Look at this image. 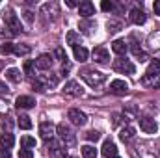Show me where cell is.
<instances>
[{
	"label": "cell",
	"instance_id": "1",
	"mask_svg": "<svg viewBox=\"0 0 160 158\" xmlns=\"http://www.w3.org/2000/svg\"><path fill=\"white\" fill-rule=\"evenodd\" d=\"M2 19H4V22H6V26L11 30V34H19V32L22 30V26H21V21L17 19L15 11H13L11 7H6V9L2 11Z\"/></svg>",
	"mask_w": 160,
	"mask_h": 158
},
{
	"label": "cell",
	"instance_id": "2",
	"mask_svg": "<svg viewBox=\"0 0 160 158\" xmlns=\"http://www.w3.org/2000/svg\"><path fill=\"white\" fill-rule=\"evenodd\" d=\"M80 75H82V78L88 82L89 87H101L106 82V75L101 73V71H89L88 69V71H82Z\"/></svg>",
	"mask_w": 160,
	"mask_h": 158
},
{
	"label": "cell",
	"instance_id": "3",
	"mask_svg": "<svg viewBox=\"0 0 160 158\" xmlns=\"http://www.w3.org/2000/svg\"><path fill=\"white\" fill-rule=\"evenodd\" d=\"M114 71H118V73H127V75H134L136 73V67H134V63L130 62V60H127V58H119V60H116L114 62Z\"/></svg>",
	"mask_w": 160,
	"mask_h": 158
},
{
	"label": "cell",
	"instance_id": "4",
	"mask_svg": "<svg viewBox=\"0 0 160 158\" xmlns=\"http://www.w3.org/2000/svg\"><path fill=\"white\" fill-rule=\"evenodd\" d=\"M56 132L60 134V138H62L67 145H73V143H75V132L71 130V126H69V125L60 123V125L56 126Z\"/></svg>",
	"mask_w": 160,
	"mask_h": 158
},
{
	"label": "cell",
	"instance_id": "5",
	"mask_svg": "<svg viewBox=\"0 0 160 158\" xmlns=\"http://www.w3.org/2000/svg\"><path fill=\"white\" fill-rule=\"evenodd\" d=\"M54 132H56V126L50 121H43L39 125V136L43 140H47V141L54 140Z\"/></svg>",
	"mask_w": 160,
	"mask_h": 158
},
{
	"label": "cell",
	"instance_id": "6",
	"mask_svg": "<svg viewBox=\"0 0 160 158\" xmlns=\"http://www.w3.org/2000/svg\"><path fill=\"white\" fill-rule=\"evenodd\" d=\"M138 121H140V128H142L145 134H155V132L158 130V125H157V121L153 117H147V116H145V117H140Z\"/></svg>",
	"mask_w": 160,
	"mask_h": 158
},
{
	"label": "cell",
	"instance_id": "7",
	"mask_svg": "<svg viewBox=\"0 0 160 158\" xmlns=\"http://www.w3.org/2000/svg\"><path fill=\"white\" fill-rule=\"evenodd\" d=\"M67 119H69L73 125H77V126H84V125L88 123V116H86L84 112L77 110V108L69 110V114H67Z\"/></svg>",
	"mask_w": 160,
	"mask_h": 158
},
{
	"label": "cell",
	"instance_id": "8",
	"mask_svg": "<svg viewBox=\"0 0 160 158\" xmlns=\"http://www.w3.org/2000/svg\"><path fill=\"white\" fill-rule=\"evenodd\" d=\"M128 21L132 22V24H145V21H147V15L140 9V7H132L130 9V13H128Z\"/></svg>",
	"mask_w": 160,
	"mask_h": 158
},
{
	"label": "cell",
	"instance_id": "9",
	"mask_svg": "<svg viewBox=\"0 0 160 158\" xmlns=\"http://www.w3.org/2000/svg\"><path fill=\"white\" fill-rule=\"evenodd\" d=\"M63 93H65V95H71V97H80L84 91H82V87H80V84L77 80H69V82H65V86H63Z\"/></svg>",
	"mask_w": 160,
	"mask_h": 158
},
{
	"label": "cell",
	"instance_id": "10",
	"mask_svg": "<svg viewBox=\"0 0 160 158\" xmlns=\"http://www.w3.org/2000/svg\"><path fill=\"white\" fill-rule=\"evenodd\" d=\"M110 91L114 93V95H127V91H128V84L125 82V80H112L110 82Z\"/></svg>",
	"mask_w": 160,
	"mask_h": 158
},
{
	"label": "cell",
	"instance_id": "11",
	"mask_svg": "<svg viewBox=\"0 0 160 158\" xmlns=\"http://www.w3.org/2000/svg\"><path fill=\"white\" fill-rule=\"evenodd\" d=\"M140 84L143 86V87H149V89H155V87H160V77L158 75H143L142 80H140Z\"/></svg>",
	"mask_w": 160,
	"mask_h": 158
},
{
	"label": "cell",
	"instance_id": "12",
	"mask_svg": "<svg viewBox=\"0 0 160 158\" xmlns=\"http://www.w3.org/2000/svg\"><path fill=\"white\" fill-rule=\"evenodd\" d=\"M15 106L21 108V110H30V108L36 106V99L30 97V95H21V97L15 101Z\"/></svg>",
	"mask_w": 160,
	"mask_h": 158
},
{
	"label": "cell",
	"instance_id": "13",
	"mask_svg": "<svg viewBox=\"0 0 160 158\" xmlns=\"http://www.w3.org/2000/svg\"><path fill=\"white\" fill-rule=\"evenodd\" d=\"M93 60L97 62V63H108V60H110V54H108V50L104 48V47H95L93 48Z\"/></svg>",
	"mask_w": 160,
	"mask_h": 158
},
{
	"label": "cell",
	"instance_id": "14",
	"mask_svg": "<svg viewBox=\"0 0 160 158\" xmlns=\"http://www.w3.org/2000/svg\"><path fill=\"white\" fill-rule=\"evenodd\" d=\"M78 11L84 19H89L91 15H95V6H93L89 0H84V2L78 4Z\"/></svg>",
	"mask_w": 160,
	"mask_h": 158
},
{
	"label": "cell",
	"instance_id": "15",
	"mask_svg": "<svg viewBox=\"0 0 160 158\" xmlns=\"http://www.w3.org/2000/svg\"><path fill=\"white\" fill-rule=\"evenodd\" d=\"M101 153H102V156H104V158H114V156H118V147H116V143H114V141L106 140V141L102 143Z\"/></svg>",
	"mask_w": 160,
	"mask_h": 158
},
{
	"label": "cell",
	"instance_id": "16",
	"mask_svg": "<svg viewBox=\"0 0 160 158\" xmlns=\"http://www.w3.org/2000/svg\"><path fill=\"white\" fill-rule=\"evenodd\" d=\"M36 67L41 69V71H47L52 67V56L50 54H41L39 58L36 60Z\"/></svg>",
	"mask_w": 160,
	"mask_h": 158
},
{
	"label": "cell",
	"instance_id": "17",
	"mask_svg": "<svg viewBox=\"0 0 160 158\" xmlns=\"http://www.w3.org/2000/svg\"><path fill=\"white\" fill-rule=\"evenodd\" d=\"M134 136H136V130H134L132 126H125V128H121V132H119V140L121 141H125V143L132 141Z\"/></svg>",
	"mask_w": 160,
	"mask_h": 158
},
{
	"label": "cell",
	"instance_id": "18",
	"mask_svg": "<svg viewBox=\"0 0 160 158\" xmlns=\"http://www.w3.org/2000/svg\"><path fill=\"white\" fill-rule=\"evenodd\" d=\"M0 143H2V147H4V149H11V147H13V143H15L13 134H11V132H4V134H0Z\"/></svg>",
	"mask_w": 160,
	"mask_h": 158
},
{
	"label": "cell",
	"instance_id": "19",
	"mask_svg": "<svg viewBox=\"0 0 160 158\" xmlns=\"http://www.w3.org/2000/svg\"><path fill=\"white\" fill-rule=\"evenodd\" d=\"M6 78L9 80V82H13V84H19L21 78H22V75H21V71H19V69L11 67V69H8V71H6Z\"/></svg>",
	"mask_w": 160,
	"mask_h": 158
},
{
	"label": "cell",
	"instance_id": "20",
	"mask_svg": "<svg viewBox=\"0 0 160 158\" xmlns=\"http://www.w3.org/2000/svg\"><path fill=\"white\" fill-rule=\"evenodd\" d=\"M47 149L50 151V153H54V156H58V158H62L63 156V151H62V145L56 141V140H50L48 143H47Z\"/></svg>",
	"mask_w": 160,
	"mask_h": 158
},
{
	"label": "cell",
	"instance_id": "21",
	"mask_svg": "<svg viewBox=\"0 0 160 158\" xmlns=\"http://www.w3.org/2000/svg\"><path fill=\"white\" fill-rule=\"evenodd\" d=\"M112 50H114L116 54L123 56V54H127V50H128V45H127L125 41L118 39V41H114V43H112Z\"/></svg>",
	"mask_w": 160,
	"mask_h": 158
},
{
	"label": "cell",
	"instance_id": "22",
	"mask_svg": "<svg viewBox=\"0 0 160 158\" xmlns=\"http://www.w3.org/2000/svg\"><path fill=\"white\" fill-rule=\"evenodd\" d=\"M73 54H75V60H78V62H86L88 60V48L82 47V45L73 48Z\"/></svg>",
	"mask_w": 160,
	"mask_h": 158
},
{
	"label": "cell",
	"instance_id": "23",
	"mask_svg": "<svg viewBox=\"0 0 160 158\" xmlns=\"http://www.w3.org/2000/svg\"><path fill=\"white\" fill-rule=\"evenodd\" d=\"M95 26H97V24H95L93 21H88V19H84V21L80 22V30H82L86 36H89V34L95 30Z\"/></svg>",
	"mask_w": 160,
	"mask_h": 158
},
{
	"label": "cell",
	"instance_id": "24",
	"mask_svg": "<svg viewBox=\"0 0 160 158\" xmlns=\"http://www.w3.org/2000/svg\"><path fill=\"white\" fill-rule=\"evenodd\" d=\"M30 50H32V47L26 45V43H19V45H15V48H13V52H15L17 56H26V54H30Z\"/></svg>",
	"mask_w": 160,
	"mask_h": 158
},
{
	"label": "cell",
	"instance_id": "25",
	"mask_svg": "<svg viewBox=\"0 0 160 158\" xmlns=\"http://www.w3.org/2000/svg\"><path fill=\"white\" fill-rule=\"evenodd\" d=\"M106 28H108L110 34H116V32H119L121 28H123V22H121V21H116V19H112V21L106 22Z\"/></svg>",
	"mask_w": 160,
	"mask_h": 158
},
{
	"label": "cell",
	"instance_id": "26",
	"mask_svg": "<svg viewBox=\"0 0 160 158\" xmlns=\"http://www.w3.org/2000/svg\"><path fill=\"white\" fill-rule=\"evenodd\" d=\"M67 45H71L73 48L80 45V36L75 32V30H69V34H67Z\"/></svg>",
	"mask_w": 160,
	"mask_h": 158
},
{
	"label": "cell",
	"instance_id": "27",
	"mask_svg": "<svg viewBox=\"0 0 160 158\" xmlns=\"http://www.w3.org/2000/svg\"><path fill=\"white\" fill-rule=\"evenodd\" d=\"M21 147H22V149H32V147H36V138H32V136H22V138H21Z\"/></svg>",
	"mask_w": 160,
	"mask_h": 158
},
{
	"label": "cell",
	"instance_id": "28",
	"mask_svg": "<svg viewBox=\"0 0 160 158\" xmlns=\"http://www.w3.org/2000/svg\"><path fill=\"white\" fill-rule=\"evenodd\" d=\"M82 156L84 158H97V149L91 145H84L82 147Z\"/></svg>",
	"mask_w": 160,
	"mask_h": 158
},
{
	"label": "cell",
	"instance_id": "29",
	"mask_svg": "<svg viewBox=\"0 0 160 158\" xmlns=\"http://www.w3.org/2000/svg\"><path fill=\"white\" fill-rule=\"evenodd\" d=\"M149 47L155 48V50H158L160 48V32H155V34L149 36Z\"/></svg>",
	"mask_w": 160,
	"mask_h": 158
},
{
	"label": "cell",
	"instance_id": "30",
	"mask_svg": "<svg viewBox=\"0 0 160 158\" xmlns=\"http://www.w3.org/2000/svg\"><path fill=\"white\" fill-rule=\"evenodd\" d=\"M147 75H160V60H153L147 67Z\"/></svg>",
	"mask_w": 160,
	"mask_h": 158
},
{
	"label": "cell",
	"instance_id": "31",
	"mask_svg": "<svg viewBox=\"0 0 160 158\" xmlns=\"http://www.w3.org/2000/svg\"><path fill=\"white\" fill-rule=\"evenodd\" d=\"M17 125L21 126V128H24V130H28V128H32V121L28 116H19V121H17Z\"/></svg>",
	"mask_w": 160,
	"mask_h": 158
},
{
	"label": "cell",
	"instance_id": "32",
	"mask_svg": "<svg viewBox=\"0 0 160 158\" xmlns=\"http://www.w3.org/2000/svg\"><path fill=\"white\" fill-rule=\"evenodd\" d=\"M13 48H15V45H13V43H4V45L0 47V54L8 56V54H11V52H13Z\"/></svg>",
	"mask_w": 160,
	"mask_h": 158
},
{
	"label": "cell",
	"instance_id": "33",
	"mask_svg": "<svg viewBox=\"0 0 160 158\" xmlns=\"http://www.w3.org/2000/svg\"><path fill=\"white\" fill-rule=\"evenodd\" d=\"M132 52H134V56H138V58H140V62H145V60H147V56H145V54L142 52V48H140V47H138L136 43L132 45Z\"/></svg>",
	"mask_w": 160,
	"mask_h": 158
},
{
	"label": "cell",
	"instance_id": "34",
	"mask_svg": "<svg viewBox=\"0 0 160 158\" xmlns=\"http://www.w3.org/2000/svg\"><path fill=\"white\" fill-rule=\"evenodd\" d=\"M88 141H97L99 138H101V134L97 132V130H89V132H86V136H84Z\"/></svg>",
	"mask_w": 160,
	"mask_h": 158
},
{
	"label": "cell",
	"instance_id": "35",
	"mask_svg": "<svg viewBox=\"0 0 160 158\" xmlns=\"http://www.w3.org/2000/svg\"><path fill=\"white\" fill-rule=\"evenodd\" d=\"M32 87H34L38 93H43V91L47 89V87H45V84H43L41 80H34V82H32Z\"/></svg>",
	"mask_w": 160,
	"mask_h": 158
},
{
	"label": "cell",
	"instance_id": "36",
	"mask_svg": "<svg viewBox=\"0 0 160 158\" xmlns=\"http://www.w3.org/2000/svg\"><path fill=\"white\" fill-rule=\"evenodd\" d=\"M101 9H102V11H112V9H114V2H110V0H102Z\"/></svg>",
	"mask_w": 160,
	"mask_h": 158
},
{
	"label": "cell",
	"instance_id": "37",
	"mask_svg": "<svg viewBox=\"0 0 160 158\" xmlns=\"http://www.w3.org/2000/svg\"><path fill=\"white\" fill-rule=\"evenodd\" d=\"M19 158H34L32 149H21L19 151Z\"/></svg>",
	"mask_w": 160,
	"mask_h": 158
},
{
	"label": "cell",
	"instance_id": "38",
	"mask_svg": "<svg viewBox=\"0 0 160 158\" xmlns=\"http://www.w3.org/2000/svg\"><path fill=\"white\" fill-rule=\"evenodd\" d=\"M54 54H56V58H58V60H62V62H67V56H65L63 48H56V50H54Z\"/></svg>",
	"mask_w": 160,
	"mask_h": 158
},
{
	"label": "cell",
	"instance_id": "39",
	"mask_svg": "<svg viewBox=\"0 0 160 158\" xmlns=\"http://www.w3.org/2000/svg\"><path fill=\"white\" fill-rule=\"evenodd\" d=\"M24 73H26V75H34V65H32L30 62L24 63Z\"/></svg>",
	"mask_w": 160,
	"mask_h": 158
},
{
	"label": "cell",
	"instance_id": "40",
	"mask_svg": "<svg viewBox=\"0 0 160 158\" xmlns=\"http://www.w3.org/2000/svg\"><path fill=\"white\" fill-rule=\"evenodd\" d=\"M0 158H11L9 149H4V147H0Z\"/></svg>",
	"mask_w": 160,
	"mask_h": 158
},
{
	"label": "cell",
	"instance_id": "41",
	"mask_svg": "<svg viewBox=\"0 0 160 158\" xmlns=\"http://www.w3.org/2000/svg\"><path fill=\"white\" fill-rule=\"evenodd\" d=\"M47 82H48L50 86H56V84H58V77H56V75H52V77H48V78H47Z\"/></svg>",
	"mask_w": 160,
	"mask_h": 158
},
{
	"label": "cell",
	"instance_id": "42",
	"mask_svg": "<svg viewBox=\"0 0 160 158\" xmlns=\"http://www.w3.org/2000/svg\"><path fill=\"white\" fill-rule=\"evenodd\" d=\"M112 119H114V121H112V123H114V126H118V125L121 123V116H119V114H114Z\"/></svg>",
	"mask_w": 160,
	"mask_h": 158
},
{
	"label": "cell",
	"instance_id": "43",
	"mask_svg": "<svg viewBox=\"0 0 160 158\" xmlns=\"http://www.w3.org/2000/svg\"><path fill=\"white\" fill-rule=\"evenodd\" d=\"M153 9H155V15H160V0H157L153 4Z\"/></svg>",
	"mask_w": 160,
	"mask_h": 158
},
{
	"label": "cell",
	"instance_id": "44",
	"mask_svg": "<svg viewBox=\"0 0 160 158\" xmlns=\"http://www.w3.org/2000/svg\"><path fill=\"white\" fill-rule=\"evenodd\" d=\"M24 19H26L28 22H32V21H34V13H32V11H26V13H24Z\"/></svg>",
	"mask_w": 160,
	"mask_h": 158
},
{
	"label": "cell",
	"instance_id": "45",
	"mask_svg": "<svg viewBox=\"0 0 160 158\" xmlns=\"http://www.w3.org/2000/svg\"><path fill=\"white\" fill-rule=\"evenodd\" d=\"M69 69H71V65H69V62H63V67H62V75H63V73H67Z\"/></svg>",
	"mask_w": 160,
	"mask_h": 158
},
{
	"label": "cell",
	"instance_id": "46",
	"mask_svg": "<svg viewBox=\"0 0 160 158\" xmlns=\"http://www.w3.org/2000/svg\"><path fill=\"white\" fill-rule=\"evenodd\" d=\"M65 4H67V7H77V6H78V4H77L75 0H67Z\"/></svg>",
	"mask_w": 160,
	"mask_h": 158
},
{
	"label": "cell",
	"instance_id": "47",
	"mask_svg": "<svg viewBox=\"0 0 160 158\" xmlns=\"http://www.w3.org/2000/svg\"><path fill=\"white\" fill-rule=\"evenodd\" d=\"M0 93H8V86L4 82H0Z\"/></svg>",
	"mask_w": 160,
	"mask_h": 158
},
{
	"label": "cell",
	"instance_id": "48",
	"mask_svg": "<svg viewBox=\"0 0 160 158\" xmlns=\"http://www.w3.org/2000/svg\"><path fill=\"white\" fill-rule=\"evenodd\" d=\"M67 158H77V156H67Z\"/></svg>",
	"mask_w": 160,
	"mask_h": 158
},
{
	"label": "cell",
	"instance_id": "49",
	"mask_svg": "<svg viewBox=\"0 0 160 158\" xmlns=\"http://www.w3.org/2000/svg\"><path fill=\"white\" fill-rule=\"evenodd\" d=\"M114 158H119V156H114Z\"/></svg>",
	"mask_w": 160,
	"mask_h": 158
}]
</instances>
